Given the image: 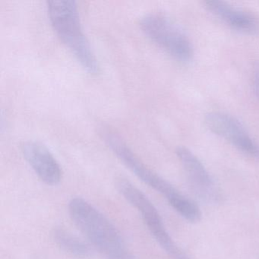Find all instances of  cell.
Masks as SVG:
<instances>
[{"mask_svg": "<svg viewBox=\"0 0 259 259\" xmlns=\"http://www.w3.org/2000/svg\"><path fill=\"white\" fill-rule=\"evenodd\" d=\"M68 210L74 224L106 259H136L116 226L84 198H72Z\"/></svg>", "mask_w": 259, "mask_h": 259, "instance_id": "obj_1", "label": "cell"}, {"mask_svg": "<svg viewBox=\"0 0 259 259\" xmlns=\"http://www.w3.org/2000/svg\"><path fill=\"white\" fill-rule=\"evenodd\" d=\"M47 4L50 22L60 40L84 70L97 75L99 72V64L83 31L76 2L50 0Z\"/></svg>", "mask_w": 259, "mask_h": 259, "instance_id": "obj_2", "label": "cell"}, {"mask_svg": "<svg viewBox=\"0 0 259 259\" xmlns=\"http://www.w3.org/2000/svg\"><path fill=\"white\" fill-rule=\"evenodd\" d=\"M116 189L122 197L137 210L156 242L172 259H191L178 246L166 230L163 219L151 200L126 179H118Z\"/></svg>", "mask_w": 259, "mask_h": 259, "instance_id": "obj_3", "label": "cell"}, {"mask_svg": "<svg viewBox=\"0 0 259 259\" xmlns=\"http://www.w3.org/2000/svg\"><path fill=\"white\" fill-rule=\"evenodd\" d=\"M140 28L145 35L180 63H189L193 58L192 43L184 31L167 16L149 13L141 19Z\"/></svg>", "mask_w": 259, "mask_h": 259, "instance_id": "obj_4", "label": "cell"}, {"mask_svg": "<svg viewBox=\"0 0 259 259\" xmlns=\"http://www.w3.org/2000/svg\"><path fill=\"white\" fill-rule=\"evenodd\" d=\"M103 136L109 148L124 165L145 184L163 195L171 207L185 196L167 180L147 166L119 136L108 130Z\"/></svg>", "mask_w": 259, "mask_h": 259, "instance_id": "obj_5", "label": "cell"}, {"mask_svg": "<svg viewBox=\"0 0 259 259\" xmlns=\"http://www.w3.org/2000/svg\"><path fill=\"white\" fill-rule=\"evenodd\" d=\"M176 153L184 169L192 193L206 204H218L222 202V191L198 157L186 147H178Z\"/></svg>", "mask_w": 259, "mask_h": 259, "instance_id": "obj_6", "label": "cell"}, {"mask_svg": "<svg viewBox=\"0 0 259 259\" xmlns=\"http://www.w3.org/2000/svg\"><path fill=\"white\" fill-rule=\"evenodd\" d=\"M204 123L211 133L230 142L241 152L259 158L258 144L236 118L227 113L211 112L206 115Z\"/></svg>", "mask_w": 259, "mask_h": 259, "instance_id": "obj_7", "label": "cell"}, {"mask_svg": "<svg viewBox=\"0 0 259 259\" xmlns=\"http://www.w3.org/2000/svg\"><path fill=\"white\" fill-rule=\"evenodd\" d=\"M22 154L44 183L54 186L61 182V166L46 145L37 141H28L22 145Z\"/></svg>", "mask_w": 259, "mask_h": 259, "instance_id": "obj_8", "label": "cell"}, {"mask_svg": "<svg viewBox=\"0 0 259 259\" xmlns=\"http://www.w3.org/2000/svg\"><path fill=\"white\" fill-rule=\"evenodd\" d=\"M205 8L224 23L239 32L259 34V19L254 15L218 0L204 2Z\"/></svg>", "mask_w": 259, "mask_h": 259, "instance_id": "obj_9", "label": "cell"}, {"mask_svg": "<svg viewBox=\"0 0 259 259\" xmlns=\"http://www.w3.org/2000/svg\"><path fill=\"white\" fill-rule=\"evenodd\" d=\"M53 238L62 250L72 255L78 257H87L90 255L89 245L65 229H55L53 233Z\"/></svg>", "mask_w": 259, "mask_h": 259, "instance_id": "obj_10", "label": "cell"}, {"mask_svg": "<svg viewBox=\"0 0 259 259\" xmlns=\"http://www.w3.org/2000/svg\"><path fill=\"white\" fill-rule=\"evenodd\" d=\"M254 90L259 98V64L257 65L254 70Z\"/></svg>", "mask_w": 259, "mask_h": 259, "instance_id": "obj_11", "label": "cell"}]
</instances>
